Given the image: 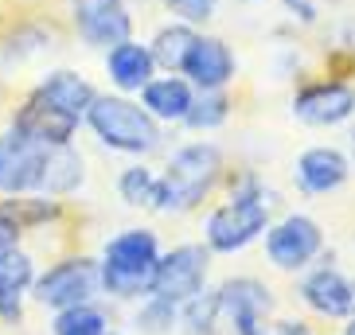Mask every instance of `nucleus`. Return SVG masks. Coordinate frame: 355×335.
Instances as JSON below:
<instances>
[{
  "instance_id": "f257e3e1",
  "label": "nucleus",
  "mask_w": 355,
  "mask_h": 335,
  "mask_svg": "<svg viewBox=\"0 0 355 335\" xmlns=\"http://www.w3.org/2000/svg\"><path fill=\"white\" fill-rule=\"evenodd\" d=\"M160 262V242L153 230H121L117 238L105 242L102 262H98V277L102 289L117 300H133V296L153 289V273Z\"/></svg>"
},
{
  "instance_id": "f03ea898",
  "label": "nucleus",
  "mask_w": 355,
  "mask_h": 335,
  "mask_svg": "<svg viewBox=\"0 0 355 335\" xmlns=\"http://www.w3.org/2000/svg\"><path fill=\"white\" fill-rule=\"evenodd\" d=\"M223 172V152L211 141H196L172 152L164 176H160V195L157 207L160 215H180V210L199 207V199L215 188V179Z\"/></svg>"
},
{
  "instance_id": "7ed1b4c3",
  "label": "nucleus",
  "mask_w": 355,
  "mask_h": 335,
  "mask_svg": "<svg viewBox=\"0 0 355 335\" xmlns=\"http://www.w3.org/2000/svg\"><path fill=\"white\" fill-rule=\"evenodd\" d=\"M270 230V195L258 179H242L230 191V199L219 203L207 219V250L215 253H234L246 250L258 234Z\"/></svg>"
},
{
  "instance_id": "20e7f679",
  "label": "nucleus",
  "mask_w": 355,
  "mask_h": 335,
  "mask_svg": "<svg viewBox=\"0 0 355 335\" xmlns=\"http://www.w3.org/2000/svg\"><path fill=\"white\" fill-rule=\"evenodd\" d=\"M86 125L94 129V136L114 152H129V156H145L160 145V125L145 114V105L129 102L121 94H102L86 109Z\"/></svg>"
},
{
  "instance_id": "39448f33",
  "label": "nucleus",
  "mask_w": 355,
  "mask_h": 335,
  "mask_svg": "<svg viewBox=\"0 0 355 335\" xmlns=\"http://www.w3.org/2000/svg\"><path fill=\"white\" fill-rule=\"evenodd\" d=\"M51 148L20 129L0 133V195H40Z\"/></svg>"
},
{
  "instance_id": "423d86ee",
  "label": "nucleus",
  "mask_w": 355,
  "mask_h": 335,
  "mask_svg": "<svg viewBox=\"0 0 355 335\" xmlns=\"http://www.w3.org/2000/svg\"><path fill=\"white\" fill-rule=\"evenodd\" d=\"M207 269H211V250L203 246H176V250L160 253L157 273H153V289L148 296H160L168 304H188L199 293H207Z\"/></svg>"
},
{
  "instance_id": "0eeeda50",
  "label": "nucleus",
  "mask_w": 355,
  "mask_h": 335,
  "mask_svg": "<svg viewBox=\"0 0 355 335\" xmlns=\"http://www.w3.org/2000/svg\"><path fill=\"white\" fill-rule=\"evenodd\" d=\"M32 289H35V300L43 308H55V312L74 308V304H90L98 296V289H102L98 262H90V257H67V262L51 265L43 277H35Z\"/></svg>"
},
{
  "instance_id": "6e6552de",
  "label": "nucleus",
  "mask_w": 355,
  "mask_h": 335,
  "mask_svg": "<svg viewBox=\"0 0 355 335\" xmlns=\"http://www.w3.org/2000/svg\"><path fill=\"white\" fill-rule=\"evenodd\" d=\"M219 300V320H227L234 335H266L270 332L273 296L270 289L254 277H230L215 293Z\"/></svg>"
},
{
  "instance_id": "1a4fd4ad",
  "label": "nucleus",
  "mask_w": 355,
  "mask_h": 335,
  "mask_svg": "<svg viewBox=\"0 0 355 335\" xmlns=\"http://www.w3.org/2000/svg\"><path fill=\"white\" fill-rule=\"evenodd\" d=\"M324 246V230L316 226L309 215H285L277 226H270L266 234V253L270 262L285 273H297L313 262Z\"/></svg>"
},
{
  "instance_id": "9d476101",
  "label": "nucleus",
  "mask_w": 355,
  "mask_h": 335,
  "mask_svg": "<svg viewBox=\"0 0 355 335\" xmlns=\"http://www.w3.org/2000/svg\"><path fill=\"white\" fill-rule=\"evenodd\" d=\"M74 28L90 47H117L133 32L125 0H74Z\"/></svg>"
},
{
  "instance_id": "9b49d317",
  "label": "nucleus",
  "mask_w": 355,
  "mask_h": 335,
  "mask_svg": "<svg viewBox=\"0 0 355 335\" xmlns=\"http://www.w3.org/2000/svg\"><path fill=\"white\" fill-rule=\"evenodd\" d=\"M301 300L328 320H352L355 316V277L336 265H320L301 281Z\"/></svg>"
},
{
  "instance_id": "f8f14e48",
  "label": "nucleus",
  "mask_w": 355,
  "mask_h": 335,
  "mask_svg": "<svg viewBox=\"0 0 355 335\" xmlns=\"http://www.w3.org/2000/svg\"><path fill=\"white\" fill-rule=\"evenodd\" d=\"M293 114L304 125H340L355 114V86L347 82H316L293 98Z\"/></svg>"
},
{
  "instance_id": "ddd939ff",
  "label": "nucleus",
  "mask_w": 355,
  "mask_h": 335,
  "mask_svg": "<svg viewBox=\"0 0 355 335\" xmlns=\"http://www.w3.org/2000/svg\"><path fill=\"white\" fill-rule=\"evenodd\" d=\"M180 71L188 74V82L199 86V90H223L234 78V55L215 35H196V43H191V51Z\"/></svg>"
},
{
  "instance_id": "4468645a",
  "label": "nucleus",
  "mask_w": 355,
  "mask_h": 335,
  "mask_svg": "<svg viewBox=\"0 0 355 335\" xmlns=\"http://www.w3.org/2000/svg\"><path fill=\"white\" fill-rule=\"evenodd\" d=\"M347 172H352L347 156L340 152V148H332V145L304 148L301 156H297V168H293L297 183H301L309 195H328V191L344 188V183H347Z\"/></svg>"
},
{
  "instance_id": "2eb2a0df",
  "label": "nucleus",
  "mask_w": 355,
  "mask_h": 335,
  "mask_svg": "<svg viewBox=\"0 0 355 335\" xmlns=\"http://www.w3.org/2000/svg\"><path fill=\"white\" fill-rule=\"evenodd\" d=\"M12 129L35 136V141H43V145H71L78 121H74L71 114H63V109H55L51 102H43V98L32 94L28 102H24V109L16 114V125Z\"/></svg>"
},
{
  "instance_id": "dca6fc26",
  "label": "nucleus",
  "mask_w": 355,
  "mask_h": 335,
  "mask_svg": "<svg viewBox=\"0 0 355 335\" xmlns=\"http://www.w3.org/2000/svg\"><path fill=\"white\" fill-rule=\"evenodd\" d=\"M35 281V265L24 250H4L0 253V320L8 324H20L24 316V293L32 289Z\"/></svg>"
},
{
  "instance_id": "f3484780",
  "label": "nucleus",
  "mask_w": 355,
  "mask_h": 335,
  "mask_svg": "<svg viewBox=\"0 0 355 335\" xmlns=\"http://www.w3.org/2000/svg\"><path fill=\"white\" fill-rule=\"evenodd\" d=\"M153 71H157V63H153V55H148L145 43H117V47H110L105 51V74H110V82L117 86V90H125V94H133V90H145L148 82H153Z\"/></svg>"
},
{
  "instance_id": "a211bd4d",
  "label": "nucleus",
  "mask_w": 355,
  "mask_h": 335,
  "mask_svg": "<svg viewBox=\"0 0 355 335\" xmlns=\"http://www.w3.org/2000/svg\"><path fill=\"white\" fill-rule=\"evenodd\" d=\"M35 98H43V102H51L55 109H63V114H71L74 121H83L86 109H90V102H94V86L86 82L83 74L74 71H51L47 78L40 82V90H35Z\"/></svg>"
},
{
  "instance_id": "6ab92c4d",
  "label": "nucleus",
  "mask_w": 355,
  "mask_h": 335,
  "mask_svg": "<svg viewBox=\"0 0 355 335\" xmlns=\"http://www.w3.org/2000/svg\"><path fill=\"white\" fill-rule=\"evenodd\" d=\"M145 94V114L153 121H184L191 109V82L188 78H176V74H168V78H153V82L141 90Z\"/></svg>"
},
{
  "instance_id": "aec40b11",
  "label": "nucleus",
  "mask_w": 355,
  "mask_h": 335,
  "mask_svg": "<svg viewBox=\"0 0 355 335\" xmlns=\"http://www.w3.org/2000/svg\"><path fill=\"white\" fill-rule=\"evenodd\" d=\"M83 156L74 152L71 145H55L51 148V160H47V172H43V188L40 195H71V191L83 188Z\"/></svg>"
},
{
  "instance_id": "412c9836",
  "label": "nucleus",
  "mask_w": 355,
  "mask_h": 335,
  "mask_svg": "<svg viewBox=\"0 0 355 335\" xmlns=\"http://www.w3.org/2000/svg\"><path fill=\"white\" fill-rule=\"evenodd\" d=\"M191 43H196V32H191L188 24H168V28L157 32L148 55H153V63L164 66V71H180L184 59H188V51H191Z\"/></svg>"
},
{
  "instance_id": "4be33fe9",
  "label": "nucleus",
  "mask_w": 355,
  "mask_h": 335,
  "mask_svg": "<svg viewBox=\"0 0 355 335\" xmlns=\"http://www.w3.org/2000/svg\"><path fill=\"white\" fill-rule=\"evenodd\" d=\"M51 332L55 335H102V332H110V316H105L94 300L90 304H74V308L55 312Z\"/></svg>"
},
{
  "instance_id": "5701e85b",
  "label": "nucleus",
  "mask_w": 355,
  "mask_h": 335,
  "mask_svg": "<svg viewBox=\"0 0 355 335\" xmlns=\"http://www.w3.org/2000/svg\"><path fill=\"white\" fill-rule=\"evenodd\" d=\"M117 191L129 207H157V195H160V176L153 168H125L117 176Z\"/></svg>"
},
{
  "instance_id": "b1692460",
  "label": "nucleus",
  "mask_w": 355,
  "mask_h": 335,
  "mask_svg": "<svg viewBox=\"0 0 355 335\" xmlns=\"http://www.w3.org/2000/svg\"><path fill=\"white\" fill-rule=\"evenodd\" d=\"M227 117H230V98L223 90H199V98H191V109L184 121L191 129H219Z\"/></svg>"
},
{
  "instance_id": "393cba45",
  "label": "nucleus",
  "mask_w": 355,
  "mask_h": 335,
  "mask_svg": "<svg viewBox=\"0 0 355 335\" xmlns=\"http://www.w3.org/2000/svg\"><path fill=\"white\" fill-rule=\"evenodd\" d=\"M133 324H137V332H145V335H168L180 324V304H168V300H160V296H148V300L141 304V312L133 316Z\"/></svg>"
},
{
  "instance_id": "a878e982",
  "label": "nucleus",
  "mask_w": 355,
  "mask_h": 335,
  "mask_svg": "<svg viewBox=\"0 0 355 335\" xmlns=\"http://www.w3.org/2000/svg\"><path fill=\"white\" fill-rule=\"evenodd\" d=\"M168 8L172 16H180V24H207L215 20V12H219V0H168Z\"/></svg>"
},
{
  "instance_id": "bb28decb",
  "label": "nucleus",
  "mask_w": 355,
  "mask_h": 335,
  "mask_svg": "<svg viewBox=\"0 0 355 335\" xmlns=\"http://www.w3.org/2000/svg\"><path fill=\"white\" fill-rule=\"evenodd\" d=\"M16 238H20V222L12 219L8 210H0V253L12 250V246H16Z\"/></svg>"
},
{
  "instance_id": "cd10ccee",
  "label": "nucleus",
  "mask_w": 355,
  "mask_h": 335,
  "mask_svg": "<svg viewBox=\"0 0 355 335\" xmlns=\"http://www.w3.org/2000/svg\"><path fill=\"white\" fill-rule=\"evenodd\" d=\"M285 8H289L293 16H301L304 24L316 20V0H285Z\"/></svg>"
},
{
  "instance_id": "c85d7f7f",
  "label": "nucleus",
  "mask_w": 355,
  "mask_h": 335,
  "mask_svg": "<svg viewBox=\"0 0 355 335\" xmlns=\"http://www.w3.org/2000/svg\"><path fill=\"white\" fill-rule=\"evenodd\" d=\"M344 335H355V316H352V324H347V332Z\"/></svg>"
},
{
  "instance_id": "c756f323",
  "label": "nucleus",
  "mask_w": 355,
  "mask_h": 335,
  "mask_svg": "<svg viewBox=\"0 0 355 335\" xmlns=\"http://www.w3.org/2000/svg\"><path fill=\"white\" fill-rule=\"evenodd\" d=\"M352 152H355V129H352Z\"/></svg>"
},
{
  "instance_id": "7c9ffc66",
  "label": "nucleus",
  "mask_w": 355,
  "mask_h": 335,
  "mask_svg": "<svg viewBox=\"0 0 355 335\" xmlns=\"http://www.w3.org/2000/svg\"><path fill=\"white\" fill-rule=\"evenodd\" d=\"M102 335H121V332H102Z\"/></svg>"
}]
</instances>
